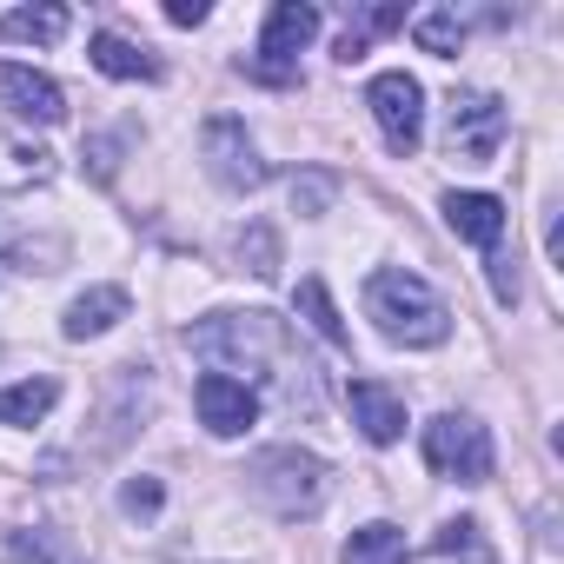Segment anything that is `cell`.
Returning <instances> with one entry per match:
<instances>
[{
	"mask_svg": "<svg viewBox=\"0 0 564 564\" xmlns=\"http://www.w3.org/2000/svg\"><path fill=\"white\" fill-rule=\"evenodd\" d=\"M366 313L379 319V333H386L392 346H438V339L452 333L445 300L425 286L419 272H405V265L372 272V286H366Z\"/></svg>",
	"mask_w": 564,
	"mask_h": 564,
	"instance_id": "1",
	"label": "cell"
},
{
	"mask_svg": "<svg viewBox=\"0 0 564 564\" xmlns=\"http://www.w3.org/2000/svg\"><path fill=\"white\" fill-rule=\"evenodd\" d=\"M252 491L279 511V518H313L319 505H326V465L313 458V452H300V445H279V452H265V458H252Z\"/></svg>",
	"mask_w": 564,
	"mask_h": 564,
	"instance_id": "2",
	"label": "cell"
},
{
	"mask_svg": "<svg viewBox=\"0 0 564 564\" xmlns=\"http://www.w3.org/2000/svg\"><path fill=\"white\" fill-rule=\"evenodd\" d=\"M319 34V8H306V0H279V8L265 14V34H259V54L246 61L252 80L265 87H293L300 80V47Z\"/></svg>",
	"mask_w": 564,
	"mask_h": 564,
	"instance_id": "3",
	"label": "cell"
},
{
	"mask_svg": "<svg viewBox=\"0 0 564 564\" xmlns=\"http://www.w3.org/2000/svg\"><path fill=\"white\" fill-rule=\"evenodd\" d=\"M425 465L452 485H485L491 478V432L465 412H445L425 425Z\"/></svg>",
	"mask_w": 564,
	"mask_h": 564,
	"instance_id": "4",
	"label": "cell"
},
{
	"mask_svg": "<svg viewBox=\"0 0 564 564\" xmlns=\"http://www.w3.org/2000/svg\"><path fill=\"white\" fill-rule=\"evenodd\" d=\"M505 140V107L491 94H452L445 100V153L458 166H491Z\"/></svg>",
	"mask_w": 564,
	"mask_h": 564,
	"instance_id": "5",
	"label": "cell"
},
{
	"mask_svg": "<svg viewBox=\"0 0 564 564\" xmlns=\"http://www.w3.org/2000/svg\"><path fill=\"white\" fill-rule=\"evenodd\" d=\"M366 107H372V120H379V133H386L392 153L419 147V133H425V87L412 74H379L366 87Z\"/></svg>",
	"mask_w": 564,
	"mask_h": 564,
	"instance_id": "6",
	"label": "cell"
},
{
	"mask_svg": "<svg viewBox=\"0 0 564 564\" xmlns=\"http://www.w3.org/2000/svg\"><path fill=\"white\" fill-rule=\"evenodd\" d=\"M199 153H206L213 180H219V186H232V193H252V186L265 180V160H259V147L246 140V127H239L232 113L206 120V133H199Z\"/></svg>",
	"mask_w": 564,
	"mask_h": 564,
	"instance_id": "7",
	"label": "cell"
},
{
	"mask_svg": "<svg viewBox=\"0 0 564 564\" xmlns=\"http://www.w3.org/2000/svg\"><path fill=\"white\" fill-rule=\"evenodd\" d=\"M193 405H199V425H206L213 438H239V432L259 419V392H252L246 379H232V372H206V379L193 386Z\"/></svg>",
	"mask_w": 564,
	"mask_h": 564,
	"instance_id": "8",
	"label": "cell"
},
{
	"mask_svg": "<svg viewBox=\"0 0 564 564\" xmlns=\"http://www.w3.org/2000/svg\"><path fill=\"white\" fill-rule=\"evenodd\" d=\"M0 100H8L14 113H28V120H41V127H61L67 120V94L47 74L21 67V61H0Z\"/></svg>",
	"mask_w": 564,
	"mask_h": 564,
	"instance_id": "9",
	"label": "cell"
},
{
	"mask_svg": "<svg viewBox=\"0 0 564 564\" xmlns=\"http://www.w3.org/2000/svg\"><path fill=\"white\" fill-rule=\"evenodd\" d=\"M445 226H452L465 246L498 252V239H505V199H491V193H452V199H445Z\"/></svg>",
	"mask_w": 564,
	"mask_h": 564,
	"instance_id": "10",
	"label": "cell"
},
{
	"mask_svg": "<svg viewBox=\"0 0 564 564\" xmlns=\"http://www.w3.org/2000/svg\"><path fill=\"white\" fill-rule=\"evenodd\" d=\"M346 399H352V425H359L372 445H392V438L405 432V399H399L392 386H379V379H359Z\"/></svg>",
	"mask_w": 564,
	"mask_h": 564,
	"instance_id": "11",
	"label": "cell"
},
{
	"mask_svg": "<svg viewBox=\"0 0 564 564\" xmlns=\"http://www.w3.org/2000/svg\"><path fill=\"white\" fill-rule=\"evenodd\" d=\"M127 319V293L120 286H94V293H80L74 306H67V339H100V333H113Z\"/></svg>",
	"mask_w": 564,
	"mask_h": 564,
	"instance_id": "12",
	"label": "cell"
},
{
	"mask_svg": "<svg viewBox=\"0 0 564 564\" xmlns=\"http://www.w3.org/2000/svg\"><path fill=\"white\" fill-rule=\"evenodd\" d=\"M94 67H100L107 80H160V61H153L147 47L120 41V34H94Z\"/></svg>",
	"mask_w": 564,
	"mask_h": 564,
	"instance_id": "13",
	"label": "cell"
},
{
	"mask_svg": "<svg viewBox=\"0 0 564 564\" xmlns=\"http://www.w3.org/2000/svg\"><path fill=\"white\" fill-rule=\"evenodd\" d=\"M54 399H61V386H54V379L0 386V425H34V419H47V412H54Z\"/></svg>",
	"mask_w": 564,
	"mask_h": 564,
	"instance_id": "14",
	"label": "cell"
},
{
	"mask_svg": "<svg viewBox=\"0 0 564 564\" xmlns=\"http://www.w3.org/2000/svg\"><path fill=\"white\" fill-rule=\"evenodd\" d=\"M293 300H300V313L313 319V333H319L326 346H339V352L352 346V333H346V319H339V306H333V293H326V279H319V272L300 279V293H293Z\"/></svg>",
	"mask_w": 564,
	"mask_h": 564,
	"instance_id": "15",
	"label": "cell"
},
{
	"mask_svg": "<svg viewBox=\"0 0 564 564\" xmlns=\"http://www.w3.org/2000/svg\"><path fill=\"white\" fill-rule=\"evenodd\" d=\"M339 564H405V531L399 524H366L346 538Z\"/></svg>",
	"mask_w": 564,
	"mask_h": 564,
	"instance_id": "16",
	"label": "cell"
},
{
	"mask_svg": "<svg viewBox=\"0 0 564 564\" xmlns=\"http://www.w3.org/2000/svg\"><path fill=\"white\" fill-rule=\"evenodd\" d=\"M412 41H419L425 54H438V61H452V54L465 47V21H458L452 8H432V14H419V21H412Z\"/></svg>",
	"mask_w": 564,
	"mask_h": 564,
	"instance_id": "17",
	"label": "cell"
},
{
	"mask_svg": "<svg viewBox=\"0 0 564 564\" xmlns=\"http://www.w3.org/2000/svg\"><path fill=\"white\" fill-rule=\"evenodd\" d=\"M67 34V8H14L0 21V41H61Z\"/></svg>",
	"mask_w": 564,
	"mask_h": 564,
	"instance_id": "18",
	"label": "cell"
},
{
	"mask_svg": "<svg viewBox=\"0 0 564 564\" xmlns=\"http://www.w3.org/2000/svg\"><path fill=\"white\" fill-rule=\"evenodd\" d=\"M120 505H127L133 518H153V511H160V478H127Z\"/></svg>",
	"mask_w": 564,
	"mask_h": 564,
	"instance_id": "19",
	"label": "cell"
},
{
	"mask_svg": "<svg viewBox=\"0 0 564 564\" xmlns=\"http://www.w3.org/2000/svg\"><path fill=\"white\" fill-rule=\"evenodd\" d=\"M333 199V186L326 180H293V206H306V213H319Z\"/></svg>",
	"mask_w": 564,
	"mask_h": 564,
	"instance_id": "20",
	"label": "cell"
},
{
	"mask_svg": "<svg viewBox=\"0 0 564 564\" xmlns=\"http://www.w3.org/2000/svg\"><path fill=\"white\" fill-rule=\"evenodd\" d=\"M166 21H173V28H199V21H206V8H199V0H173Z\"/></svg>",
	"mask_w": 564,
	"mask_h": 564,
	"instance_id": "21",
	"label": "cell"
}]
</instances>
